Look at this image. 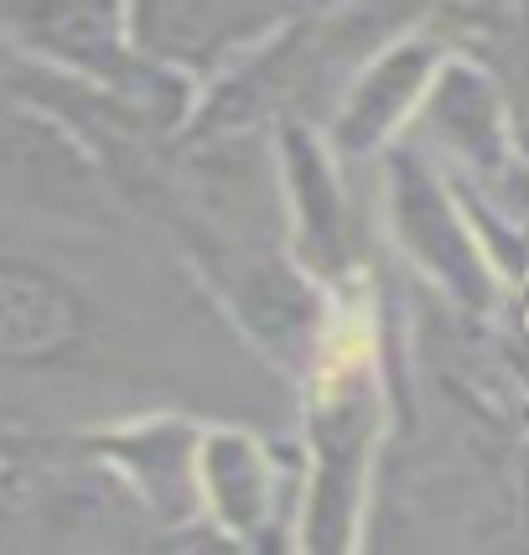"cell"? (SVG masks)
<instances>
[{
	"label": "cell",
	"mask_w": 529,
	"mask_h": 555,
	"mask_svg": "<svg viewBox=\"0 0 529 555\" xmlns=\"http://www.w3.org/2000/svg\"><path fill=\"white\" fill-rule=\"evenodd\" d=\"M83 327V307L57 275L0 260V363L63 359Z\"/></svg>",
	"instance_id": "cell-1"
}]
</instances>
